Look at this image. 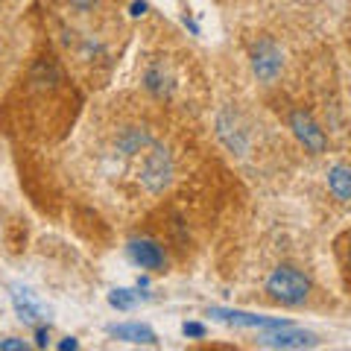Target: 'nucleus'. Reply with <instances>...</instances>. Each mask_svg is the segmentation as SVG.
I'll use <instances>...</instances> for the list:
<instances>
[{"mask_svg": "<svg viewBox=\"0 0 351 351\" xmlns=\"http://www.w3.org/2000/svg\"><path fill=\"white\" fill-rule=\"evenodd\" d=\"M12 304H15V313H18L24 322L36 325V322L41 319V304L32 299V293H29V290L15 287V290H12Z\"/></svg>", "mask_w": 351, "mask_h": 351, "instance_id": "obj_7", "label": "nucleus"}, {"mask_svg": "<svg viewBox=\"0 0 351 351\" xmlns=\"http://www.w3.org/2000/svg\"><path fill=\"white\" fill-rule=\"evenodd\" d=\"M290 126H293V132L299 135V141H302V144L311 149V152H322V149H325V135H322V129L313 123V117L307 114V112H293Z\"/></svg>", "mask_w": 351, "mask_h": 351, "instance_id": "obj_3", "label": "nucleus"}, {"mask_svg": "<svg viewBox=\"0 0 351 351\" xmlns=\"http://www.w3.org/2000/svg\"><path fill=\"white\" fill-rule=\"evenodd\" d=\"M73 3H80V6H88V3H91V0H73Z\"/></svg>", "mask_w": 351, "mask_h": 351, "instance_id": "obj_15", "label": "nucleus"}, {"mask_svg": "<svg viewBox=\"0 0 351 351\" xmlns=\"http://www.w3.org/2000/svg\"><path fill=\"white\" fill-rule=\"evenodd\" d=\"M36 339H38V346H47V331H44V328H38V334H36Z\"/></svg>", "mask_w": 351, "mask_h": 351, "instance_id": "obj_13", "label": "nucleus"}, {"mask_svg": "<svg viewBox=\"0 0 351 351\" xmlns=\"http://www.w3.org/2000/svg\"><path fill=\"white\" fill-rule=\"evenodd\" d=\"M0 348H3V351H27L29 346L24 343V339H0Z\"/></svg>", "mask_w": 351, "mask_h": 351, "instance_id": "obj_11", "label": "nucleus"}, {"mask_svg": "<svg viewBox=\"0 0 351 351\" xmlns=\"http://www.w3.org/2000/svg\"><path fill=\"white\" fill-rule=\"evenodd\" d=\"M267 293L281 304H302L311 295V278L295 267H278L267 278Z\"/></svg>", "mask_w": 351, "mask_h": 351, "instance_id": "obj_1", "label": "nucleus"}, {"mask_svg": "<svg viewBox=\"0 0 351 351\" xmlns=\"http://www.w3.org/2000/svg\"><path fill=\"white\" fill-rule=\"evenodd\" d=\"M261 343L269 348H304V346H313V334L295 331L293 325H284V328H276V334H263Z\"/></svg>", "mask_w": 351, "mask_h": 351, "instance_id": "obj_5", "label": "nucleus"}, {"mask_svg": "<svg viewBox=\"0 0 351 351\" xmlns=\"http://www.w3.org/2000/svg\"><path fill=\"white\" fill-rule=\"evenodd\" d=\"M184 334H188V337H205V328L191 322V325H184Z\"/></svg>", "mask_w": 351, "mask_h": 351, "instance_id": "obj_12", "label": "nucleus"}, {"mask_svg": "<svg viewBox=\"0 0 351 351\" xmlns=\"http://www.w3.org/2000/svg\"><path fill=\"white\" fill-rule=\"evenodd\" d=\"M328 188H331L337 199L351 202V167H343V164L334 167L331 176H328Z\"/></svg>", "mask_w": 351, "mask_h": 351, "instance_id": "obj_9", "label": "nucleus"}, {"mask_svg": "<svg viewBox=\"0 0 351 351\" xmlns=\"http://www.w3.org/2000/svg\"><path fill=\"white\" fill-rule=\"evenodd\" d=\"M108 334L117 337V339H126V343H144V346L156 343V331H152V328H147V325H138V322L114 325V328H108Z\"/></svg>", "mask_w": 351, "mask_h": 351, "instance_id": "obj_8", "label": "nucleus"}, {"mask_svg": "<svg viewBox=\"0 0 351 351\" xmlns=\"http://www.w3.org/2000/svg\"><path fill=\"white\" fill-rule=\"evenodd\" d=\"M346 258H348V267H351V234H348V246H346Z\"/></svg>", "mask_w": 351, "mask_h": 351, "instance_id": "obj_14", "label": "nucleus"}, {"mask_svg": "<svg viewBox=\"0 0 351 351\" xmlns=\"http://www.w3.org/2000/svg\"><path fill=\"white\" fill-rule=\"evenodd\" d=\"M252 64H255V73L261 76L263 82H272L278 76V71H281V53H278V47L272 41H258Z\"/></svg>", "mask_w": 351, "mask_h": 351, "instance_id": "obj_4", "label": "nucleus"}, {"mask_svg": "<svg viewBox=\"0 0 351 351\" xmlns=\"http://www.w3.org/2000/svg\"><path fill=\"white\" fill-rule=\"evenodd\" d=\"M129 258L135 261L141 269H149V272H161L167 267V255H164V249L156 243V240H132Z\"/></svg>", "mask_w": 351, "mask_h": 351, "instance_id": "obj_2", "label": "nucleus"}, {"mask_svg": "<svg viewBox=\"0 0 351 351\" xmlns=\"http://www.w3.org/2000/svg\"><path fill=\"white\" fill-rule=\"evenodd\" d=\"M108 302H112L114 307H120V311H129V307L135 304V295H132L129 290H114L112 295H108Z\"/></svg>", "mask_w": 351, "mask_h": 351, "instance_id": "obj_10", "label": "nucleus"}, {"mask_svg": "<svg viewBox=\"0 0 351 351\" xmlns=\"http://www.w3.org/2000/svg\"><path fill=\"white\" fill-rule=\"evenodd\" d=\"M211 316L223 322H232V325H246V328H284L290 322H281V319H267V316H252V313H243V311H219L214 307Z\"/></svg>", "mask_w": 351, "mask_h": 351, "instance_id": "obj_6", "label": "nucleus"}]
</instances>
